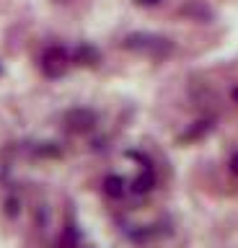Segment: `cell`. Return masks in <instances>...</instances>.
<instances>
[{
    "label": "cell",
    "mask_w": 238,
    "mask_h": 248,
    "mask_svg": "<svg viewBox=\"0 0 238 248\" xmlns=\"http://www.w3.org/2000/svg\"><path fill=\"white\" fill-rule=\"evenodd\" d=\"M137 3H140V5H156L158 0H137Z\"/></svg>",
    "instance_id": "obj_10"
},
{
    "label": "cell",
    "mask_w": 238,
    "mask_h": 248,
    "mask_svg": "<svg viewBox=\"0 0 238 248\" xmlns=\"http://www.w3.org/2000/svg\"><path fill=\"white\" fill-rule=\"evenodd\" d=\"M5 207H8V215H11V217L18 212V202H16V199H8V204H5Z\"/></svg>",
    "instance_id": "obj_8"
},
{
    "label": "cell",
    "mask_w": 238,
    "mask_h": 248,
    "mask_svg": "<svg viewBox=\"0 0 238 248\" xmlns=\"http://www.w3.org/2000/svg\"><path fill=\"white\" fill-rule=\"evenodd\" d=\"M65 65H67V52L63 49V46H49V49L44 52L42 67H44V73H47V75H52V78L63 75Z\"/></svg>",
    "instance_id": "obj_2"
},
{
    "label": "cell",
    "mask_w": 238,
    "mask_h": 248,
    "mask_svg": "<svg viewBox=\"0 0 238 248\" xmlns=\"http://www.w3.org/2000/svg\"><path fill=\"white\" fill-rule=\"evenodd\" d=\"M233 98H236V101H238V88H236V91H233Z\"/></svg>",
    "instance_id": "obj_11"
},
{
    "label": "cell",
    "mask_w": 238,
    "mask_h": 248,
    "mask_svg": "<svg viewBox=\"0 0 238 248\" xmlns=\"http://www.w3.org/2000/svg\"><path fill=\"white\" fill-rule=\"evenodd\" d=\"M125 186H127V181L122 176H106V181H104V191L109 194V197H122L125 194Z\"/></svg>",
    "instance_id": "obj_4"
},
{
    "label": "cell",
    "mask_w": 238,
    "mask_h": 248,
    "mask_svg": "<svg viewBox=\"0 0 238 248\" xmlns=\"http://www.w3.org/2000/svg\"><path fill=\"white\" fill-rule=\"evenodd\" d=\"M60 246H63V248H75V246H78V235H75L73 228H67V230L63 232V240H60Z\"/></svg>",
    "instance_id": "obj_7"
},
{
    "label": "cell",
    "mask_w": 238,
    "mask_h": 248,
    "mask_svg": "<svg viewBox=\"0 0 238 248\" xmlns=\"http://www.w3.org/2000/svg\"><path fill=\"white\" fill-rule=\"evenodd\" d=\"M153 184H156V178H153L150 168H148V173H145V176H140V178L135 181L132 191H137V194H143V191H150V189H153Z\"/></svg>",
    "instance_id": "obj_6"
},
{
    "label": "cell",
    "mask_w": 238,
    "mask_h": 248,
    "mask_svg": "<svg viewBox=\"0 0 238 248\" xmlns=\"http://www.w3.org/2000/svg\"><path fill=\"white\" fill-rule=\"evenodd\" d=\"M75 60L83 62V65H96L98 62V52L94 49V46H88V44H83L78 52H75Z\"/></svg>",
    "instance_id": "obj_5"
},
{
    "label": "cell",
    "mask_w": 238,
    "mask_h": 248,
    "mask_svg": "<svg viewBox=\"0 0 238 248\" xmlns=\"http://www.w3.org/2000/svg\"><path fill=\"white\" fill-rule=\"evenodd\" d=\"M65 122L70 124V129H75V132H86L96 124V114L91 111V108H73V111H67Z\"/></svg>",
    "instance_id": "obj_3"
},
{
    "label": "cell",
    "mask_w": 238,
    "mask_h": 248,
    "mask_svg": "<svg viewBox=\"0 0 238 248\" xmlns=\"http://www.w3.org/2000/svg\"><path fill=\"white\" fill-rule=\"evenodd\" d=\"M125 46H129V49H143V52H166L171 49V44H168V39H160V36H150V34H132L127 36Z\"/></svg>",
    "instance_id": "obj_1"
},
{
    "label": "cell",
    "mask_w": 238,
    "mask_h": 248,
    "mask_svg": "<svg viewBox=\"0 0 238 248\" xmlns=\"http://www.w3.org/2000/svg\"><path fill=\"white\" fill-rule=\"evenodd\" d=\"M230 168H233V170H236V173H238V153L233 155V160H230Z\"/></svg>",
    "instance_id": "obj_9"
}]
</instances>
